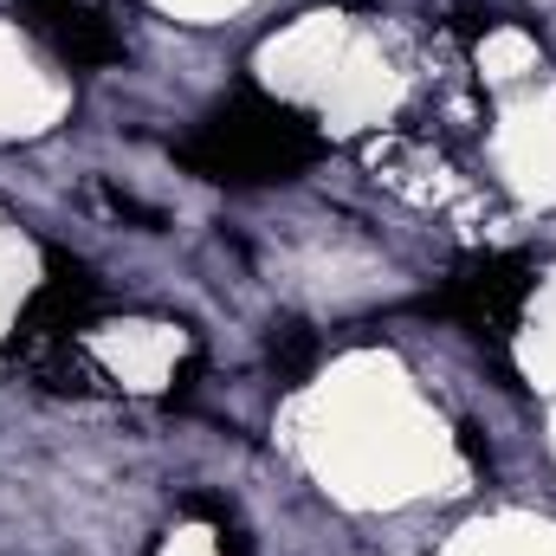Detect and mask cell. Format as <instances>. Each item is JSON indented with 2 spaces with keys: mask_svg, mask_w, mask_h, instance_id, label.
I'll return each instance as SVG.
<instances>
[{
  "mask_svg": "<svg viewBox=\"0 0 556 556\" xmlns=\"http://www.w3.org/2000/svg\"><path fill=\"white\" fill-rule=\"evenodd\" d=\"M181 168L207 175V181H233V188H253V181H291L311 155H317V130L285 111L273 98H233L227 111H214L194 137L175 149Z\"/></svg>",
  "mask_w": 556,
  "mask_h": 556,
  "instance_id": "obj_1",
  "label": "cell"
},
{
  "mask_svg": "<svg viewBox=\"0 0 556 556\" xmlns=\"http://www.w3.org/2000/svg\"><path fill=\"white\" fill-rule=\"evenodd\" d=\"M525 298H531V260H518V253H472V260H459L446 273V285L427 304L440 317H459L472 337H492L498 343L518 324Z\"/></svg>",
  "mask_w": 556,
  "mask_h": 556,
  "instance_id": "obj_2",
  "label": "cell"
},
{
  "mask_svg": "<svg viewBox=\"0 0 556 556\" xmlns=\"http://www.w3.org/2000/svg\"><path fill=\"white\" fill-rule=\"evenodd\" d=\"M20 20L72 65H117L124 59V39L117 26L91 7V0H20Z\"/></svg>",
  "mask_w": 556,
  "mask_h": 556,
  "instance_id": "obj_3",
  "label": "cell"
},
{
  "mask_svg": "<svg viewBox=\"0 0 556 556\" xmlns=\"http://www.w3.org/2000/svg\"><path fill=\"white\" fill-rule=\"evenodd\" d=\"M311 356H317V343H311V330L304 324H285L273 337V369L278 376H304L311 369Z\"/></svg>",
  "mask_w": 556,
  "mask_h": 556,
  "instance_id": "obj_4",
  "label": "cell"
},
{
  "mask_svg": "<svg viewBox=\"0 0 556 556\" xmlns=\"http://www.w3.org/2000/svg\"><path fill=\"white\" fill-rule=\"evenodd\" d=\"M98 201H104V207H111L117 220H142V227H162V214H155V207H142V201H130V194H117V188H104Z\"/></svg>",
  "mask_w": 556,
  "mask_h": 556,
  "instance_id": "obj_5",
  "label": "cell"
},
{
  "mask_svg": "<svg viewBox=\"0 0 556 556\" xmlns=\"http://www.w3.org/2000/svg\"><path fill=\"white\" fill-rule=\"evenodd\" d=\"M214 544H220V556H253V544H247V531L227 518V525H214Z\"/></svg>",
  "mask_w": 556,
  "mask_h": 556,
  "instance_id": "obj_6",
  "label": "cell"
}]
</instances>
